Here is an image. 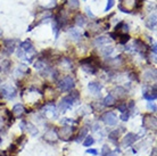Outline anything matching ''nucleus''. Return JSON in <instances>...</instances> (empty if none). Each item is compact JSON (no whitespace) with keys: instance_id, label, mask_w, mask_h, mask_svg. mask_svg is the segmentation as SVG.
<instances>
[{"instance_id":"nucleus-23","label":"nucleus","mask_w":157,"mask_h":156,"mask_svg":"<svg viewBox=\"0 0 157 156\" xmlns=\"http://www.w3.org/2000/svg\"><path fill=\"white\" fill-rule=\"evenodd\" d=\"M101 155L103 156H109L111 155V149L107 145H105L103 147V150H101Z\"/></svg>"},{"instance_id":"nucleus-31","label":"nucleus","mask_w":157,"mask_h":156,"mask_svg":"<svg viewBox=\"0 0 157 156\" xmlns=\"http://www.w3.org/2000/svg\"><path fill=\"white\" fill-rule=\"evenodd\" d=\"M85 10H87V14H88L91 18H95V15L92 14V12H91V9H90L89 7H85Z\"/></svg>"},{"instance_id":"nucleus-16","label":"nucleus","mask_w":157,"mask_h":156,"mask_svg":"<svg viewBox=\"0 0 157 156\" xmlns=\"http://www.w3.org/2000/svg\"><path fill=\"white\" fill-rule=\"evenodd\" d=\"M75 23H76L77 26H83L87 23V20H85V17L83 15L79 14V15H76V17H75Z\"/></svg>"},{"instance_id":"nucleus-11","label":"nucleus","mask_w":157,"mask_h":156,"mask_svg":"<svg viewBox=\"0 0 157 156\" xmlns=\"http://www.w3.org/2000/svg\"><path fill=\"white\" fill-rule=\"evenodd\" d=\"M111 42V40L108 39L107 37H98L96 40H95V45L99 46V47H101V46H106V45H108Z\"/></svg>"},{"instance_id":"nucleus-9","label":"nucleus","mask_w":157,"mask_h":156,"mask_svg":"<svg viewBox=\"0 0 157 156\" xmlns=\"http://www.w3.org/2000/svg\"><path fill=\"white\" fill-rule=\"evenodd\" d=\"M101 84L100 83H97V82H90L88 84V89L91 94H98L100 90H101Z\"/></svg>"},{"instance_id":"nucleus-37","label":"nucleus","mask_w":157,"mask_h":156,"mask_svg":"<svg viewBox=\"0 0 157 156\" xmlns=\"http://www.w3.org/2000/svg\"><path fill=\"white\" fill-rule=\"evenodd\" d=\"M83 1H87V0H83Z\"/></svg>"},{"instance_id":"nucleus-27","label":"nucleus","mask_w":157,"mask_h":156,"mask_svg":"<svg viewBox=\"0 0 157 156\" xmlns=\"http://www.w3.org/2000/svg\"><path fill=\"white\" fill-rule=\"evenodd\" d=\"M117 110H119L121 113H125V112H127V104H121V105H119V106H117Z\"/></svg>"},{"instance_id":"nucleus-7","label":"nucleus","mask_w":157,"mask_h":156,"mask_svg":"<svg viewBox=\"0 0 157 156\" xmlns=\"http://www.w3.org/2000/svg\"><path fill=\"white\" fill-rule=\"evenodd\" d=\"M137 139H138V136L135 134H132V132H130V134H127V136L124 137L123 145H124V146H130V145H132Z\"/></svg>"},{"instance_id":"nucleus-13","label":"nucleus","mask_w":157,"mask_h":156,"mask_svg":"<svg viewBox=\"0 0 157 156\" xmlns=\"http://www.w3.org/2000/svg\"><path fill=\"white\" fill-rule=\"evenodd\" d=\"M72 132H73V128H72V126H65V128L61 129L60 136H61L63 138H68L69 134H72Z\"/></svg>"},{"instance_id":"nucleus-35","label":"nucleus","mask_w":157,"mask_h":156,"mask_svg":"<svg viewBox=\"0 0 157 156\" xmlns=\"http://www.w3.org/2000/svg\"><path fill=\"white\" fill-rule=\"evenodd\" d=\"M1 34H2V31L0 30V36H1Z\"/></svg>"},{"instance_id":"nucleus-10","label":"nucleus","mask_w":157,"mask_h":156,"mask_svg":"<svg viewBox=\"0 0 157 156\" xmlns=\"http://www.w3.org/2000/svg\"><path fill=\"white\" fill-rule=\"evenodd\" d=\"M146 26H147L148 29H150V30H155V28H156V15H155V14H153V15L147 20Z\"/></svg>"},{"instance_id":"nucleus-5","label":"nucleus","mask_w":157,"mask_h":156,"mask_svg":"<svg viewBox=\"0 0 157 156\" xmlns=\"http://www.w3.org/2000/svg\"><path fill=\"white\" fill-rule=\"evenodd\" d=\"M43 138L48 141H56L58 139V134L55 129H49L48 131H46Z\"/></svg>"},{"instance_id":"nucleus-6","label":"nucleus","mask_w":157,"mask_h":156,"mask_svg":"<svg viewBox=\"0 0 157 156\" xmlns=\"http://www.w3.org/2000/svg\"><path fill=\"white\" fill-rule=\"evenodd\" d=\"M20 48L22 49V52H24V54H27V52H34L33 45H32V42H31L30 40H26V41L22 42V44H21V46H20Z\"/></svg>"},{"instance_id":"nucleus-26","label":"nucleus","mask_w":157,"mask_h":156,"mask_svg":"<svg viewBox=\"0 0 157 156\" xmlns=\"http://www.w3.org/2000/svg\"><path fill=\"white\" fill-rule=\"evenodd\" d=\"M119 134H120V132H119L117 130H115V131H113V132H111V134H109L108 138H109V139H112V140H115V139H117Z\"/></svg>"},{"instance_id":"nucleus-24","label":"nucleus","mask_w":157,"mask_h":156,"mask_svg":"<svg viewBox=\"0 0 157 156\" xmlns=\"http://www.w3.org/2000/svg\"><path fill=\"white\" fill-rule=\"evenodd\" d=\"M115 4V0H107V5H106V8H105V12H108L111 10Z\"/></svg>"},{"instance_id":"nucleus-34","label":"nucleus","mask_w":157,"mask_h":156,"mask_svg":"<svg viewBox=\"0 0 157 156\" xmlns=\"http://www.w3.org/2000/svg\"><path fill=\"white\" fill-rule=\"evenodd\" d=\"M151 50H153V52L156 54V45H154L153 47H151Z\"/></svg>"},{"instance_id":"nucleus-1","label":"nucleus","mask_w":157,"mask_h":156,"mask_svg":"<svg viewBox=\"0 0 157 156\" xmlns=\"http://www.w3.org/2000/svg\"><path fill=\"white\" fill-rule=\"evenodd\" d=\"M75 83L74 80L71 78V76H66L64 78L63 80H60L59 83H58V88L60 89V91H69L74 88Z\"/></svg>"},{"instance_id":"nucleus-4","label":"nucleus","mask_w":157,"mask_h":156,"mask_svg":"<svg viewBox=\"0 0 157 156\" xmlns=\"http://www.w3.org/2000/svg\"><path fill=\"white\" fill-rule=\"evenodd\" d=\"M43 114H45L47 118L49 119H54V118H57V111H56V107L55 105L52 104H48L43 107Z\"/></svg>"},{"instance_id":"nucleus-30","label":"nucleus","mask_w":157,"mask_h":156,"mask_svg":"<svg viewBox=\"0 0 157 156\" xmlns=\"http://www.w3.org/2000/svg\"><path fill=\"white\" fill-rule=\"evenodd\" d=\"M87 153L90 154V155H97L98 154V152L96 150V149H88V150H87Z\"/></svg>"},{"instance_id":"nucleus-21","label":"nucleus","mask_w":157,"mask_h":156,"mask_svg":"<svg viewBox=\"0 0 157 156\" xmlns=\"http://www.w3.org/2000/svg\"><path fill=\"white\" fill-rule=\"evenodd\" d=\"M113 47H111V46H108V47H104V49L101 50V52H103V55L104 56H109L113 52Z\"/></svg>"},{"instance_id":"nucleus-2","label":"nucleus","mask_w":157,"mask_h":156,"mask_svg":"<svg viewBox=\"0 0 157 156\" xmlns=\"http://www.w3.org/2000/svg\"><path fill=\"white\" fill-rule=\"evenodd\" d=\"M0 96L7 99H13L16 96V89L12 86H5L4 88L0 89Z\"/></svg>"},{"instance_id":"nucleus-25","label":"nucleus","mask_w":157,"mask_h":156,"mask_svg":"<svg viewBox=\"0 0 157 156\" xmlns=\"http://www.w3.org/2000/svg\"><path fill=\"white\" fill-rule=\"evenodd\" d=\"M68 5L71 6V8H77L80 2H79V0H68Z\"/></svg>"},{"instance_id":"nucleus-8","label":"nucleus","mask_w":157,"mask_h":156,"mask_svg":"<svg viewBox=\"0 0 157 156\" xmlns=\"http://www.w3.org/2000/svg\"><path fill=\"white\" fill-rule=\"evenodd\" d=\"M24 113H25V108H24L23 105L17 104L14 106V108H13V114L15 115L16 118H21V116H23Z\"/></svg>"},{"instance_id":"nucleus-14","label":"nucleus","mask_w":157,"mask_h":156,"mask_svg":"<svg viewBox=\"0 0 157 156\" xmlns=\"http://www.w3.org/2000/svg\"><path fill=\"white\" fill-rule=\"evenodd\" d=\"M114 95L117 97V98H121V97H123L125 95V89L123 87H117V88H115L114 91H113L112 96H114Z\"/></svg>"},{"instance_id":"nucleus-33","label":"nucleus","mask_w":157,"mask_h":156,"mask_svg":"<svg viewBox=\"0 0 157 156\" xmlns=\"http://www.w3.org/2000/svg\"><path fill=\"white\" fill-rule=\"evenodd\" d=\"M123 23H124V22H120V23H119V25H116V26H115V30H116V32H117L119 30H121V28H122Z\"/></svg>"},{"instance_id":"nucleus-19","label":"nucleus","mask_w":157,"mask_h":156,"mask_svg":"<svg viewBox=\"0 0 157 156\" xmlns=\"http://www.w3.org/2000/svg\"><path fill=\"white\" fill-rule=\"evenodd\" d=\"M6 44H7L8 52L10 54V52H14V49H15V41L14 40H6Z\"/></svg>"},{"instance_id":"nucleus-3","label":"nucleus","mask_w":157,"mask_h":156,"mask_svg":"<svg viewBox=\"0 0 157 156\" xmlns=\"http://www.w3.org/2000/svg\"><path fill=\"white\" fill-rule=\"evenodd\" d=\"M101 120L104 121L107 126H116L117 123V118L113 112H107L101 116Z\"/></svg>"},{"instance_id":"nucleus-12","label":"nucleus","mask_w":157,"mask_h":156,"mask_svg":"<svg viewBox=\"0 0 157 156\" xmlns=\"http://www.w3.org/2000/svg\"><path fill=\"white\" fill-rule=\"evenodd\" d=\"M115 102H116V99H115V97L112 96V94L111 95H107V96L104 98V106H113V105H115Z\"/></svg>"},{"instance_id":"nucleus-36","label":"nucleus","mask_w":157,"mask_h":156,"mask_svg":"<svg viewBox=\"0 0 157 156\" xmlns=\"http://www.w3.org/2000/svg\"><path fill=\"white\" fill-rule=\"evenodd\" d=\"M0 71H1V66H0Z\"/></svg>"},{"instance_id":"nucleus-20","label":"nucleus","mask_w":157,"mask_h":156,"mask_svg":"<svg viewBox=\"0 0 157 156\" xmlns=\"http://www.w3.org/2000/svg\"><path fill=\"white\" fill-rule=\"evenodd\" d=\"M95 142V139H93V137H91V136H88L87 138H85V140L83 141V146L84 147H89L91 146L92 144Z\"/></svg>"},{"instance_id":"nucleus-32","label":"nucleus","mask_w":157,"mask_h":156,"mask_svg":"<svg viewBox=\"0 0 157 156\" xmlns=\"http://www.w3.org/2000/svg\"><path fill=\"white\" fill-rule=\"evenodd\" d=\"M85 134H87V129L84 128V129H82V132L80 134V136H79V138H80V139H83V137H84Z\"/></svg>"},{"instance_id":"nucleus-17","label":"nucleus","mask_w":157,"mask_h":156,"mask_svg":"<svg viewBox=\"0 0 157 156\" xmlns=\"http://www.w3.org/2000/svg\"><path fill=\"white\" fill-rule=\"evenodd\" d=\"M69 34H71V37L75 39V40H77V39H80L81 38V33H80V31L77 30V29H74V28H72V29H69Z\"/></svg>"},{"instance_id":"nucleus-18","label":"nucleus","mask_w":157,"mask_h":156,"mask_svg":"<svg viewBox=\"0 0 157 156\" xmlns=\"http://www.w3.org/2000/svg\"><path fill=\"white\" fill-rule=\"evenodd\" d=\"M143 97H145V99H147V100H155L156 99V92H155V90L154 91H151V92H143Z\"/></svg>"},{"instance_id":"nucleus-29","label":"nucleus","mask_w":157,"mask_h":156,"mask_svg":"<svg viewBox=\"0 0 157 156\" xmlns=\"http://www.w3.org/2000/svg\"><path fill=\"white\" fill-rule=\"evenodd\" d=\"M147 107H148L149 110H151V111H154V112L156 111V105L153 104L151 102H149V103H148V105H147Z\"/></svg>"},{"instance_id":"nucleus-22","label":"nucleus","mask_w":157,"mask_h":156,"mask_svg":"<svg viewBox=\"0 0 157 156\" xmlns=\"http://www.w3.org/2000/svg\"><path fill=\"white\" fill-rule=\"evenodd\" d=\"M121 39H120V44H122V45H124V44H127V41H129V39H130V37L127 36V33H123V34H121Z\"/></svg>"},{"instance_id":"nucleus-28","label":"nucleus","mask_w":157,"mask_h":156,"mask_svg":"<svg viewBox=\"0 0 157 156\" xmlns=\"http://www.w3.org/2000/svg\"><path fill=\"white\" fill-rule=\"evenodd\" d=\"M129 116H130V113L127 112V113H123L122 115H121V120L122 121H127L129 120Z\"/></svg>"},{"instance_id":"nucleus-15","label":"nucleus","mask_w":157,"mask_h":156,"mask_svg":"<svg viewBox=\"0 0 157 156\" xmlns=\"http://www.w3.org/2000/svg\"><path fill=\"white\" fill-rule=\"evenodd\" d=\"M135 50H138V52H142L143 50H146V45L142 42L141 40H135Z\"/></svg>"}]
</instances>
